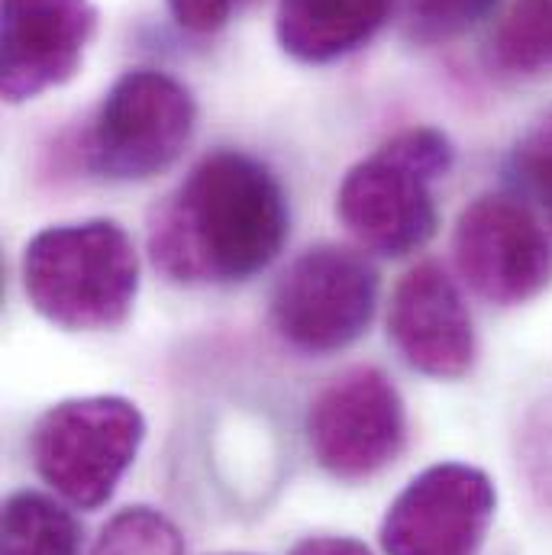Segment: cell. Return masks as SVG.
I'll return each mask as SVG.
<instances>
[{
  "label": "cell",
  "mask_w": 552,
  "mask_h": 555,
  "mask_svg": "<svg viewBox=\"0 0 552 555\" xmlns=\"http://www.w3.org/2000/svg\"><path fill=\"white\" fill-rule=\"evenodd\" d=\"M452 253L465 284L498 307H517L552 284V243L521 194H482L455 223Z\"/></svg>",
  "instance_id": "obj_8"
},
{
  "label": "cell",
  "mask_w": 552,
  "mask_h": 555,
  "mask_svg": "<svg viewBox=\"0 0 552 555\" xmlns=\"http://www.w3.org/2000/svg\"><path fill=\"white\" fill-rule=\"evenodd\" d=\"M307 439L323 472L339 481H365L388 468L408 442L405 398L382 369H349L313 398Z\"/></svg>",
  "instance_id": "obj_7"
},
{
  "label": "cell",
  "mask_w": 552,
  "mask_h": 555,
  "mask_svg": "<svg viewBox=\"0 0 552 555\" xmlns=\"http://www.w3.org/2000/svg\"><path fill=\"white\" fill-rule=\"evenodd\" d=\"M511 184L547 217L552 230V114L517 139L508 162Z\"/></svg>",
  "instance_id": "obj_17"
},
{
  "label": "cell",
  "mask_w": 552,
  "mask_h": 555,
  "mask_svg": "<svg viewBox=\"0 0 552 555\" xmlns=\"http://www.w3.org/2000/svg\"><path fill=\"white\" fill-rule=\"evenodd\" d=\"M524 475L530 491L543 507H552V401L530 416L524 429V452H521Z\"/></svg>",
  "instance_id": "obj_18"
},
{
  "label": "cell",
  "mask_w": 552,
  "mask_h": 555,
  "mask_svg": "<svg viewBox=\"0 0 552 555\" xmlns=\"http://www.w3.org/2000/svg\"><path fill=\"white\" fill-rule=\"evenodd\" d=\"M291 555H372L365 543L352 537H307L300 540Z\"/></svg>",
  "instance_id": "obj_20"
},
{
  "label": "cell",
  "mask_w": 552,
  "mask_h": 555,
  "mask_svg": "<svg viewBox=\"0 0 552 555\" xmlns=\"http://www.w3.org/2000/svg\"><path fill=\"white\" fill-rule=\"evenodd\" d=\"M378 304L375 266L346 246H313L300 253L272 291L278 336L310 356H330L369 330Z\"/></svg>",
  "instance_id": "obj_6"
},
{
  "label": "cell",
  "mask_w": 552,
  "mask_h": 555,
  "mask_svg": "<svg viewBox=\"0 0 552 555\" xmlns=\"http://www.w3.org/2000/svg\"><path fill=\"white\" fill-rule=\"evenodd\" d=\"M498 0H405V29L420 46L459 39L478 26Z\"/></svg>",
  "instance_id": "obj_16"
},
{
  "label": "cell",
  "mask_w": 552,
  "mask_h": 555,
  "mask_svg": "<svg viewBox=\"0 0 552 555\" xmlns=\"http://www.w3.org/2000/svg\"><path fill=\"white\" fill-rule=\"evenodd\" d=\"M388 336L401 359L426 378L455 382L475 365V326L459 284L436 262H420L398 281Z\"/></svg>",
  "instance_id": "obj_11"
},
{
  "label": "cell",
  "mask_w": 552,
  "mask_h": 555,
  "mask_svg": "<svg viewBox=\"0 0 552 555\" xmlns=\"http://www.w3.org/2000/svg\"><path fill=\"white\" fill-rule=\"evenodd\" d=\"M455 149L442 130L414 127L352 165L336 194L343 227L372 253L408 256L423 249L436 227L433 181L446 178Z\"/></svg>",
  "instance_id": "obj_3"
},
{
  "label": "cell",
  "mask_w": 552,
  "mask_h": 555,
  "mask_svg": "<svg viewBox=\"0 0 552 555\" xmlns=\"http://www.w3.org/2000/svg\"><path fill=\"white\" fill-rule=\"evenodd\" d=\"M175 23L188 33H217L256 0H165Z\"/></svg>",
  "instance_id": "obj_19"
},
{
  "label": "cell",
  "mask_w": 552,
  "mask_h": 555,
  "mask_svg": "<svg viewBox=\"0 0 552 555\" xmlns=\"http://www.w3.org/2000/svg\"><path fill=\"white\" fill-rule=\"evenodd\" d=\"M23 291L62 330H114L137 304V243L114 220L49 227L26 243Z\"/></svg>",
  "instance_id": "obj_2"
},
{
  "label": "cell",
  "mask_w": 552,
  "mask_h": 555,
  "mask_svg": "<svg viewBox=\"0 0 552 555\" xmlns=\"http://www.w3.org/2000/svg\"><path fill=\"white\" fill-rule=\"evenodd\" d=\"M197 127L194 94L171 75L137 68L104 94L85 139L88 168L111 181H145L171 168Z\"/></svg>",
  "instance_id": "obj_5"
},
{
  "label": "cell",
  "mask_w": 552,
  "mask_h": 555,
  "mask_svg": "<svg viewBox=\"0 0 552 555\" xmlns=\"http://www.w3.org/2000/svg\"><path fill=\"white\" fill-rule=\"evenodd\" d=\"M145 439V416L117 395L72 398L36 420L29 455L39 478L72 507H104Z\"/></svg>",
  "instance_id": "obj_4"
},
{
  "label": "cell",
  "mask_w": 552,
  "mask_h": 555,
  "mask_svg": "<svg viewBox=\"0 0 552 555\" xmlns=\"http://www.w3.org/2000/svg\"><path fill=\"white\" fill-rule=\"evenodd\" d=\"M98 33L91 0H3L0 88L10 104L72 81Z\"/></svg>",
  "instance_id": "obj_10"
},
{
  "label": "cell",
  "mask_w": 552,
  "mask_h": 555,
  "mask_svg": "<svg viewBox=\"0 0 552 555\" xmlns=\"http://www.w3.org/2000/svg\"><path fill=\"white\" fill-rule=\"evenodd\" d=\"M178 527L155 507H127L101 530L91 555H181Z\"/></svg>",
  "instance_id": "obj_15"
},
{
  "label": "cell",
  "mask_w": 552,
  "mask_h": 555,
  "mask_svg": "<svg viewBox=\"0 0 552 555\" xmlns=\"http://www.w3.org/2000/svg\"><path fill=\"white\" fill-rule=\"evenodd\" d=\"M78 524L55 498L16 491L3 501L0 555H78Z\"/></svg>",
  "instance_id": "obj_13"
},
{
  "label": "cell",
  "mask_w": 552,
  "mask_h": 555,
  "mask_svg": "<svg viewBox=\"0 0 552 555\" xmlns=\"http://www.w3.org/2000/svg\"><path fill=\"white\" fill-rule=\"evenodd\" d=\"M488 65L508 78L552 72V0H514L488 39Z\"/></svg>",
  "instance_id": "obj_14"
},
{
  "label": "cell",
  "mask_w": 552,
  "mask_h": 555,
  "mask_svg": "<svg viewBox=\"0 0 552 555\" xmlns=\"http://www.w3.org/2000/svg\"><path fill=\"white\" fill-rule=\"evenodd\" d=\"M233 555H236V553H233Z\"/></svg>",
  "instance_id": "obj_21"
},
{
  "label": "cell",
  "mask_w": 552,
  "mask_h": 555,
  "mask_svg": "<svg viewBox=\"0 0 552 555\" xmlns=\"http://www.w3.org/2000/svg\"><path fill=\"white\" fill-rule=\"evenodd\" d=\"M498 511L488 472L465 462L423 468L382 520L385 555H478Z\"/></svg>",
  "instance_id": "obj_9"
},
{
  "label": "cell",
  "mask_w": 552,
  "mask_h": 555,
  "mask_svg": "<svg viewBox=\"0 0 552 555\" xmlns=\"http://www.w3.org/2000/svg\"><path fill=\"white\" fill-rule=\"evenodd\" d=\"M391 7L395 0H278V46L304 65L346 59L388 23Z\"/></svg>",
  "instance_id": "obj_12"
},
{
  "label": "cell",
  "mask_w": 552,
  "mask_h": 555,
  "mask_svg": "<svg viewBox=\"0 0 552 555\" xmlns=\"http://www.w3.org/2000/svg\"><path fill=\"white\" fill-rule=\"evenodd\" d=\"M291 230L275 171L249 152L217 149L149 214V259L181 284H233L266 272Z\"/></svg>",
  "instance_id": "obj_1"
}]
</instances>
